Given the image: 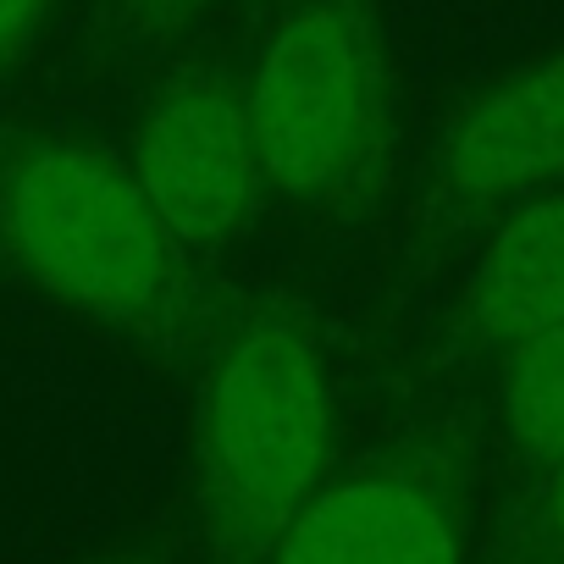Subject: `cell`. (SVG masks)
<instances>
[{"mask_svg":"<svg viewBox=\"0 0 564 564\" xmlns=\"http://www.w3.org/2000/svg\"><path fill=\"white\" fill-rule=\"evenodd\" d=\"M276 564H459L443 509L393 476L311 492L276 531Z\"/></svg>","mask_w":564,"mask_h":564,"instance_id":"5","label":"cell"},{"mask_svg":"<svg viewBox=\"0 0 564 564\" xmlns=\"http://www.w3.org/2000/svg\"><path fill=\"white\" fill-rule=\"evenodd\" d=\"M547 520L564 542V459H553V492H547Z\"/></svg>","mask_w":564,"mask_h":564,"instance_id":"10","label":"cell"},{"mask_svg":"<svg viewBox=\"0 0 564 564\" xmlns=\"http://www.w3.org/2000/svg\"><path fill=\"white\" fill-rule=\"evenodd\" d=\"M133 177L172 243L210 249L232 238L254 205V188L265 183L243 95L216 84L166 95L139 128Z\"/></svg>","mask_w":564,"mask_h":564,"instance_id":"4","label":"cell"},{"mask_svg":"<svg viewBox=\"0 0 564 564\" xmlns=\"http://www.w3.org/2000/svg\"><path fill=\"white\" fill-rule=\"evenodd\" d=\"M327 459V371L305 327L254 322L199 388V465L216 509L276 536L316 492Z\"/></svg>","mask_w":564,"mask_h":564,"instance_id":"2","label":"cell"},{"mask_svg":"<svg viewBox=\"0 0 564 564\" xmlns=\"http://www.w3.org/2000/svg\"><path fill=\"white\" fill-rule=\"evenodd\" d=\"M243 111L260 177L276 194L316 199L360 172L377 128V95L366 40L338 0H305L271 34Z\"/></svg>","mask_w":564,"mask_h":564,"instance_id":"3","label":"cell"},{"mask_svg":"<svg viewBox=\"0 0 564 564\" xmlns=\"http://www.w3.org/2000/svg\"><path fill=\"white\" fill-rule=\"evenodd\" d=\"M564 172V56L520 73L465 111L443 150V177L465 199H503Z\"/></svg>","mask_w":564,"mask_h":564,"instance_id":"6","label":"cell"},{"mask_svg":"<svg viewBox=\"0 0 564 564\" xmlns=\"http://www.w3.org/2000/svg\"><path fill=\"white\" fill-rule=\"evenodd\" d=\"M144 7H155V12H183V7H194V0H144Z\"/></svg>","mask_w":564,"mask_h":564,"instance_id":"11","label":"cell"},{"mask_svg":"<svg viewBox=\"0 0 564 564\" xmlns=\"http://www.w3.org/2000/svg\"><path fill=\"white\" fill-rule=\"evenodd\" d=\"M481 338L520 344L564 322V194L520 205L487 243L470 289Z\"/></svg>","mask_w":564,"mask_h":564,"instance_id":"7","label":"cell"},{"mask_svg":"<svg viewBox=\"0 0 564 564\" xmlns=\"http://www.w3.org/2000/svg\"><path fill=\"white\" fill-rule=\"evenodd\" d=\"M45 12H51V0H0V67L34 45Z\"/></svg>","mask_w":564,"mask_h":564,"instance_id":"9","label":"cell"},{"mask_svg":"<svg viewBox=\"0 0 564 564\" xmlns=\"http://www.w3.org/2000/svg\"><path fill=\"white\" fill-rule=\"evenodd\" d=\"M503 421L520 454L564 459V322L509 344L503 360Z\"/></svg>","mask_w":564,"mask_h":564,"instance_id":"8","label":"cell"},{"mask_svg":"<svg viewBox=\"0 0 564 564\" xmlns=\"http://www.w3.org/2000/svg\"><path fill=\"white\" fill-rule=\"evenodd\" d=\"M7 238L23 265L67 305L139 322L172 282V232L150 210L133 166L89 144H34L0 194Z\"/></svg>","mask_w":564,"mask_h":564,"instance_id":"1","label":"cell"}]
</instances>
